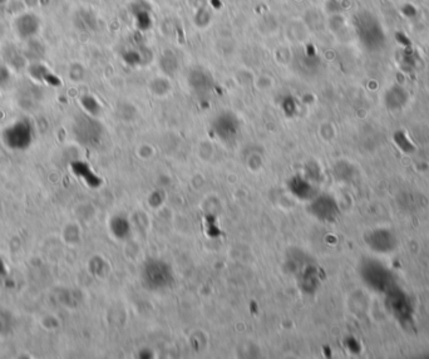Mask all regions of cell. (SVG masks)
I'll return each mask as SVG.
<instances>
[{"label":"cell","mask_w":429,"mask_h":359,"mask_svg":"<svg viewBox=\"0 0 429 359\" xmlns=\"http://www.w3.org/2000/svg\"><path fill=\"white\" fill-rule=\"evenodd\" d=\"M142 277L143 283L146 281V286L156 290L167 286L172 280L168 265L160 260H151L150 263H147L143 268Z\"/></svg>","instance_id":"1"},{"label":"cell","mask_w":429,"mask_h":359,"mask_svg":"<svg viewBox=\"0 0 429 359\" xmlns=\"http://www.w3.org/2000/svg\"><path fill=\"white\" fill-rule=\"evenodd\" d=\"M4 137L8 146L19 150L25 148L30 146L32 142V128L27 122H16L14 125L8 127Z\"/></svg>","instance_id":"2"}]
</instances>
